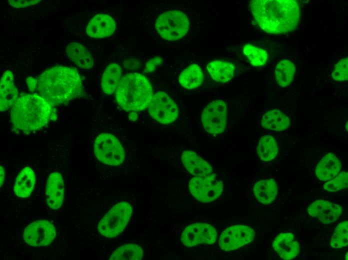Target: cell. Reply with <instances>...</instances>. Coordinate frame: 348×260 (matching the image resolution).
Returning <instances> with one entry per match:
<instances>
[{
	"label": "cell",
	"instance_id": "ffe728a7",
	"mask_svg": "<svg viewBox=\"0 0 348 260\" xmlns=\"http://www.w3.org/2000/svg\"><path fill=\"white\" fill-rule=\"evenodd\" d=\"M342 167L340 160L334 154L328 153L319 162L316 168V177L320 180L326 181L334 178Z\"/></svg>",
	"mask_w": 348,
	"mask_h": 260
},
{
	"label": "cell",
	"instance_id": "5b68a950",
	"mask_svg": "<svg viewBox=\"0 0 348 260\" xmlns=\"http://www.w3.org/2000/svg\"><path fill=\"white\" fill-rule=\"evenodd\" d=\"M94 152L96 159L108 166L120 165L126 158L124 146L116 136L110 133H102L96 137Z\"/></svg>",
	"mask_w": 348,
	"mask_h": 260
},
{
	"label": "cell",
	"instance_id": "e0dca14e",
	"mask_svg": "<svg viewBox=\"0 0 348 260\" xmlns=\"http://www.w3.org/2000/svg\"><path fill=\"white\" fill-rule=\"evenodd\" d=\"M18 90L14 82V76L10 70L2 74L0 84V110L4 111L12 106L18 98Z\"/></svg>",
	"mask_w": 348,
	"mask_h": 260
},
{
	"label": "cell",
	"instance_id": "9a60e30c",
	"mask_svg": "<svg viewBox=\"0 0 348 260\" xmlns=\"http://www.w3.org/2000/svg\"><path fill=\"white\" fill-rule=\"evenodd\" d=\"M342 210L340 206L322 200L313 202L308 208L310 216L326 224L336 221L340 216Z\"/></svg>",
	"mask_w": 348,
	"mask_h": 260
},
{
	"label": "cell",
	"instance_id": "ba28073f",
	"mask_svg": "<svg viewBox=\"0 0 348 260\" xmlns=\"http://www.w3.org/2000/svg\"><path fill=\"white\" fill-rule=\"evenodd\" d=\"M188 186L194 198L202 202L216 200L223 190L222 182L216 178L214 174L194 176L190 181Z\"/></svg>",
	"mask_w": 348,
	"mask_h": 260
},
{
	"label": "cell",
	"instance_id": "4dcf8cb0",
	"mask_svg": "<svg viewBox=\"0 0 348 260\" xmlns=\"http://www.w3.org/2000/svg\"><path fill=\"white\" fill-rule=\"evenodd\" d=\"M243 52L251 64L254 66L264 65L268 60V54L265 50L250 44L244 46Z\"/></svg>",
	"mask_w": 348,
	"mask_h": 260
},
{
	"label": "cell",
	"instance_id": "603a6c76",
	"mask_svg": "<svg viewBox=\"0 0 348 260\" xmlns=\"http://www.w3.org/2000/svg\"><path fill=\"white\" fill-rule=\"evenodd\" d=\"M260 122L262 126L266 129L282 132L289 127L290 122L284 113L278 109H274L264 114Z\"/></svg>",
	"mask_w": 348,
	"mask_h": 260
},
{
	"label": "cell",
	"instance_id": "30bf717a",
	"mask_svg": "<svg viewBox=\"0 0 348 260\" xmlns=\"http://www.w3.org/2000/svg\"><path fill=\"white\" fill-rule=\"evenodd\" d=\"M56 236L54 225L45 220L31 222L24 228L22 234L24 242L32 247L48 246L53 242Z\"/></svg>",
	"mask_w": 348,
	"mask_h": 260
},
{
	"label": "cell",
	"instance_id": "4316f807",
	"mask_svg": "<svg viewBox=\"0 0 348 260\" xmlns=\"http://www.w3.org/2000/svg\"><path fill=\"white\" fill-rule=\"evenodd\" d=\"M204 80V75L200 67L192 64L184 69L179 76V83L187 89H194L200 86Z\"/></svg>",
	"mask_w": 348,
	"mask_h": 260
},
{
	"label": "cell",
	"instance_id": "3957f363",
	"mask_svg": "<svg viewBox=\"0 0 348 260\" xmlns=\"http://www.w3.org/2000/svg\"><path fill=\"white\" fill-rule=\"evenodd\" d=\"M52 106L36 94L21 96L15 102L11 110L12 126L24 132L40 130L56 117Z\"/></svg>",
	"mask_w": 348,
	"mask_h": 260
},
{
	"label": "cell",
	"instance_id": "e575fe53",
	"mask_svg": "<svg viewBox=\"0 0 348 260\" xmlns=\"http://www.w3.org/2000/svg\"><path fill=\"white\" fill-rule=\"evenodd\" d=\"M40 0H9L10 4L15 8H24L38 3Z\"/></svg>",
	"mask_w": 348,
	"mask_h": 260
},
{
	"label": "cell",
	"instance_id": "9c48e42d",
	"mask_svg": "<svg viewBox=\"0 0 348 260\" xmlns=\"http://www.w3.org/2000/svg\"><path fill=\"white\" fill-rule=\"evenodd\" d=\"M204 129L212 134L222 133L227 122V106L222 100H214L204 109L201 116Z\"/></svg>",
	"mask_w": 348,
	"mask_h": 260
},
{
	"label": "cell",
	"instance_id": "8d00e7d4",
	"mask_svg": "<svg viewBox=\"0 0 348 260\" xmlns=\"http://www.w3.org/2000/svg\"><path fill=\"white\" fill-rule=\"evenodd\" d=\"M26 82L31 92L34 91L37 86V79L30 77L27 78Z\"/></svg>",
	"mask_w": 348,
	"mask_h": 260
},
{
	"label": "cell",
	"instance_id": "4fadbf2b",
	"mask_svg": "<svg viewBox=\"0 0 348 260\" xmlns=\"http://www.w3.org/2000/svg\"><path fill=\"white\" fill-rule=\"evenodd\" d=\"M217 238V232L212 226L204 223H195L187 226L183 231L181 241L187 246L200 244H212Z\"/></svg>",
	"mask_w": 348,
	"mask_h": 260
},
{
	"label": "cell",
	"instance_id": "277c9868",
	"mask_svg": "<svg viewBox=\"0 0 348 260\" xmlns=\"http://www.w3.org/2000/svg\"><path fill=\"white\" fill-rule=\"evenodd\" d=\"M153 94L152 88L146 78L140 74L132 73L121 78L116 96L123 109L140 111L148 107Z\"/></svg>",
	"mask_w": 348,
	"mask_h": 260
},
{
	"label": "cell",
	"instance_id": "8992f818",
	"mask_svg": "<svg viewBox=\"0 0 348 260\" xmlns=\"http://www.w3.org/2000/svg\"><path fill=\"white\" fill-rule=\"evenodd\" d=\"M132 211V206L127 202H122L116 204L99 222L98 232L108 238L118 236L126 227Z\"/></svg>",
	"mask_w": 348,
	"mask_h": 260
},
{
	"label": "cell",
	"instance_id": "5bb4252c",
	"mask_svg": "<svg viewBox=\"0 0 348 260\" xmlns=\"http://www.w3.org/2000/svg\"><path fill=\"white\" fill-rule=\"evenodd\" d=\"M65 188L62 174L54 172L48 176L46 184L45 198L47 206L51 210H58L62 206Z\"/></svg>",
	"mask_w": 348,
	"mask_h": 260
},
{
	"label": "cell",
	"instance_id": "7402d4cb",
	"mask_svg": "<svg viewBox=\"0 0 348 260\" xmlns=\"http://www.w3.org/2000/svg\"><path fill=\"white\" fill-rule=\"evenodd\" d=\"M66 52L70 59L79 67L89 69L92 66L93 58L88 50L82 44L72 42L68 45Z\"/></svg>",
	"mask_w": 348,
	"mask_h": 260
},
{
	"label": "cell",
	"instance_id": "d6986e66",
	"mask_svg": "<svg viewBox=\"0 0 348 260\" xmlns=\"http://www.w3.org/2000/svg\"><path fill=\"white\" fill-rule=\"evenodd\" d=\"M181 160L187 170L194 176L208 175L213 172L210 164L194 151H184Z\"/></svg>",
	"mask_w": 348,
	"mask_h": 260
},
{
	"label": "cell",
	"instance_id": "2e32d148",
	"mask_svg": "<svg viewBox=\"0 0 348 260\" xmlns=\"http://www.w3.org/2000/svg\"><path fill=\"white\" fill-rule=\"evenodd\" d=\"M116 27L115 21L110 16L99 14L94 16L86 27L87 34L94 38H103L112 35Z\"/></svg>",
	"mask_w": 348,
	"mask_h": 260
},
{
	"label": "cell",
	"instance_id": "f546056e",
	"mask_svg": "<svg viewBox=\"0 0 348 260\" xmlns=\"http://www.w3.org/2000/svg\"><path fill=\"white\" fill-rule=\"evenodd\" d=\"M143 256V250L141 247L134 244H126L116 249L110 258V260H139Z\"/></svg>",
	"mask_w": 348,
	"mask_h": 260
},
{
	"label": "cell",
	"instance_id": "52a82bcc",
	"mask_svg": "<svg viewBox=\"0 0 348 260\" xmlns=\"http://www.w3.org/2000/svg\"><path fill=\"white\" fill-rule=\"evenodd\" d=\"M189 20L182 12L173 10L166 12L157 18L156 28L163 38L168 40L180 39L189 29Z\"/></svg>",
	"mask_w": 348,
	"mask_h": 260
},
{
	"label": "cell",
	"instance_id": "1f68e13d",
	"mask_svg": "<svg viewBox=\"0 0 348 260\" xmlns=\"http://www.w3.org/2000/svg\"><path fill=\"white\" fill-rule=\"evenodd\" d=\"M348 244V222L344 221L336 227L330 242V246L334 248H342Z\"/></svg>",
	"mask_w": 348,
	"mask_h": 260
},
{
	"label": "cell",
	"instance_id": "836d02e7",
	"mask_svg": "<svg viewBox=\"0 0 348 260\" xmlns=\"http://www.w3.org/2000/svg\"><path fill=\"white\" fill-rule=\"evenodd\" d=\"M348 58L340 60L334 66L332 70V78L336 81H345L348 80Z\"/></svg>",
	"mask_w": 348,
	"mask_h": 260
},
{
	"label": "cell",
	"instance_id": "8fae6325",
	"mask_svg": "<svg viewBox=\"0 0 348 260\" xmlns=\"http://www.w3.org/2000/svg\"><path fill=\"white\" fill-rule=\"evenodd\" d=\"M148 108L150 116L163 124L174 122L178 116V110L176 104L163 92H158L153 94Z\"/></svg>",
	"mask_w": 348,
	"mask_h": 260
},
{
	"label": "cell",
	"instance_id": "6da1fadb",
	"mask_svg": "<svg viewBox=\"0 0 348 260\" xmlns=\"http://www.w3.org/2000/svg\"><path fill=\"white\" fill-rule=\"evenodd\" d=\"M251 12L259 26L269 34H284L296 26L300 14L294 0H254L250 2Z\"/></svg>",
	"mask_w": 348,
	"mask_h": 260
},
{
	"label": "cell",
	"instance_id": "74e56055",
	"mask_svg": "<svg viewBox=\"0 0 348 260\" xmlns=\"http://www.w3.org/2000/svg\"><path fill=\"white\" fill-rule=\"evenodd\" d=\"M0 186H2L3 184L4 180V177H5V172H4V170L2 166H0Z\"/></svg>",
	"mask_w": 348,
	"mask_h": 260
},
{
	"label": "cell",
	"instance_id": "484cf974",
	"mask_svg": "<svg viewBox=\"0 0 348 260\" xmlns=\"http://www.w3.org/2000/svg\"><path fill=\"white\" fill-rule=\"evenodd\" d=\"M121 75L122 69L118 64L112 63L106 67L101 83L102 90L105 94H112L114 92L121 80Z\"/></svg>",
	"mask_w": 348,
	"mask_h": 260
},
{
	"label": "cell",
	"instance_id": "f35d334b",
	"mask_svg": "<svg viewBox=\"0 0 348 260\" xmlns=\"http://www.w3.org/2000/svg\"><path fill=\"white\" fill-rule=\"evenodd\" d=\"M346 260H348V253L346 254Z\"/></svg>",
	"mask_w": 348,
	"mask_h": 260
},
{
	"label": "cell",
	"instance_id": "7c38bea8",
	"mask_svg": "<svg viewBox=\"0 0 348 260\" xmlns=\"http://www.w3.org/2000/svg\"><path fill=\"white\" fill-rule=\"evenodd\" d=\"M253 229L242 225L231 226L223 232L219 240V246L225 251L237 249L253 240Z\"/></svg>",
	"mask_w": 348,
	"mask_h": 260
},
{
	"label": "cell",
	"instance_id": "f1b7e54d",
	"mask_svg": "<svg viewBox=\"0 0 348 260\" xmlns=\"http://www.w3.org/2000/svg\"><path fill=\"white\" fill-rule=\"evenodd\" d=\"M294 64L288 60H282L276 65L275 68V78L278 84L286 87L292 82L295 74Z\"/></svg>",
	"mask_w": 348,
	"mask_h": 260
},
{
	"label": "cell",
	"instance_id": "7a4b0ae2",
	"mask_svg": "<svg viewBox=\"0 0 348 260\" xmlns=\"http://www.w3.org/2000/svg\"><path fill=\"white\" fill-rule=\"evenodd\" d=\"M40 96L53 106L68 102L84 93L80 76L72 68L56 66L42 73L37 79Z\"/></svg>",
	"mask_w": 348,
	"mask_h": 260
},
{
	"label": "cell",
	"instance_id": "cb8c5ba5",
	"mask_svg": "<svg viewBox=\"0 0 348 260\" xmlns=\"http://www.w3.org/2000/svg\"><path fill=\"white\" fill-rule=\"evenodd\" d=\"M257 200L264 204H271L278 194V185L274 179H266L257 182L253 188Z\"/></svg>",
	"mask_w": 348,
	"mask_h": 260
},
{
	"label": "cell",
	"instance_id": "44dd1931",
	"mask_svg": "<svg viewBox=\"0 0 348 260\" xmlns=\"http://www.w3.org/2000/svg\"><path fill=\"white\" fill-rule=\"evenodd\" d=\"M35 182L36 175L33 170L28 166L24 168L16 178L14 188L15 194L20 198L29 196L34 190Z\"/></svg>",
	"mask_w": 348,
	"mask_h": 260
},
{
	"label": "cell",
	"instance_id": "83f0119b",
	"mask_svg": "<svg viewBox=\"0 0 348 260\" xmlns=\"http://www.w3.org/2000/svg\"><path fill=\"white\" fill-rule=\"evenodd\" d=\"M258 156L263 161L273 160L278 152V146L276 138L270 135H264L258 141L256 148Z\"/></svg>",
	"mask_w": 348,
	"mask_h": 260
},
{
	"label": "cell",
	"instance_id": "d590c367",
	"mask_svg": "<svg viewBox=\"0 0 348 260\" xmlns=\"http://www.w3.org/2000/svg\"><path fill=\"white\" fill-rule=\"evenodd\" d=\"M162 62V59L160 57H156L150 59L146 64L145 66V72H150Z\"/></svg>",
	"mask_w": 348,
	"mask_h": 260
},
{
	"label": "cell",
	"instance_id": "d4e9b609",
	"mask_svg": "<svg viewBox=\"0 0 348 260\" xmlns=\"http://www.w3.org/2000/svg\"><path fill=\"white\" fill-rule=\"evenodd\" d=\"M211 78L216 82H226L232 80L234 73V66L230 62L215 60L206 67Z\"/></svg>",
	"mask_w": 348,
	"mask_h": 260
},
{
	"label": "cell",
	"instance_id": "d6a6232c",
	"mask_svg": "<svg viewBox=\"0 0 348 260\" xmlns=\"http://www.w3.org/2000/svg\"><path fill=\"white\" fill-rule=\"evenodd\" d=\"M348 172L343 171L335 178L325 183L323 186L324 189L328 191H338L348 186Z\"/></svg>",
	"mask_w": 348,
	"mask_h": 260
},
{
	"label": "cell",
	"instance_id": "ac0fdd59",
	"mask_svg": "<svg viewBox=\"0 0 348 260\" xmlns=\"http://www.w3.org/2000/svg\"><path fill=\"white\" fill-rule=\"evenodd\" d=\"M274 250L284 260H291L298 256L300 251L298 243L291 233H281L272 243Z\"/></svg>",
	"mask_w": 348,
	"mask_h": 260
}]
</instances>
